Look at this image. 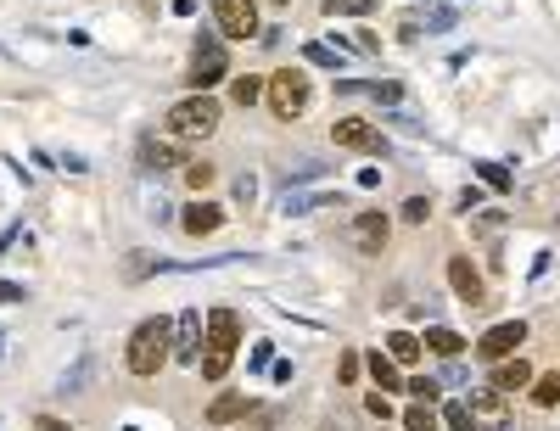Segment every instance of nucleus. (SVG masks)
<instances>
[{"label": "nucleus", "mask_w": 560, "mask_h": 431, "mask_svg": "<svg viewBox=\"0 0 560 431\" xmlns=\"http://www.w3.org/2000/svg\"><path fill=\"white\" fill-rule=\"evenodd\" d=\"M174 359V325L169 319H140L130 336V376H157L163 364Z\"/></svg>", "instance_id": "1"}, {"label": "nucleus", "mask_w": 560, "mask_h": 431, "mask_svg": "<svg viewBox=\"0 0 560 431\" xmlns=\"http://www.w3.org/2000/svg\"><path fill=\"white\" fill-rule=\"evenodd\" d=\"M219 118H224V107L207 90L202 95H185V101H174V107H169V135L174 140H207V135L219 129Z\"/></svg>", "instance_id": "2"}, {"label": "nucleus", "mask_w": 560, "mask_h": 431, "mask_svg": "<svg viewBox=\"0 0 560 431\" xmlns=\"http://www.w3.org/2000/svg\"><path fill=\"white\" fill-rule=\"evenodd\" d=\"M308 101H314V90H308V73L280 68L275 79H269V107H275V118H297V112H308Z\"/></svg>", "instance_id": "3"}, {"label": "nucleus", "mask_w": 560, "mask_h": 431, "mask_svg": "<svg viewBox=\"0 0 560 431\" xmlns=\"http://www.w3.org/2000/svg\"><path fill=\"white\" fill-rule=\"evenodd\" d=\"M213 17H219L224 39H253L258 34V6L253 0H213Z\"/></svg>", "instance_id": "4"}, {"label": "nucleus", "mask_w": 560, "mask_h": 431, "mask_svg": "<svg viewBox=\"0 0 560 431\" xmlns=\"http://www.w3.org/2000/svg\"><path fill=\"white\" fill-rule=\"evenodd\" d=\"M522 342H527V319H505V325H493V331L476 342V353H482L488 364H505Z\"/></svg>", "instance_id": "5"}, {"label": "nucleus", "mask_w": 560, "mask_h": 431, "mask_svg": "<svg viewBox=\"0 0 560 431\" xmlns=\"http://www.w3.org/2000/svg\"><path fill=\"white\" fill-rule=\"evenodd\" d=\"M219 79H224V46H219L213 34H202V39H196V62H191V85H196V95H202V90H213Z\"/></svg>", "instance_id": "6"}, {"label": "nucleus", "mask_w": 560, "mask_h": 431, "mask_svg": "<svg viewBox=\"0 0 560 431\" xmlns=\"http://www.w3.org/2000/svg\"><path fill=\"white\" fill-rule=\"evenodd\" d=\"M330 135H337V146H347V152H387V140H381V129H370L364 118H337L330 123Z\"/></svg>", "instance_id": "7"}, {"label": "nucleus", "mask_w": 560, "mask_h": 431, "mask_svg": "<svg viewBox=\"0 0 560 431\" xmlns=\"http://www.w3.org/2000/svg\"><path fill=\"white\" fill-rule=\"evenodd\" d=\"M174 359H185V364L202 359V308H185L174 319Z\"/></svg>", "instance_id": "8"}, {"label": "nucleus", "mask_w": 560, "mask_h": 431, "mask_svg": "<svg viewBox=\"0 0 560 431\" xmlns=\"http://www.w3.org/2000/svg\"><path fill=\"white\" fill-rule=\"evenodd\" d=\"M140 169H146V174H169V169H185V157H180V140H157V135H146V140H140Z\"/></svg>", "instance_id": "9"}, {"label": "nucleus", "mask_w": 560, "mask_h": 431, "mask_svg": "<svg viewBox=\"0 0 560 431\" xmlns=\"http://www.w3.org/2000/svg\"><path fill=\"white\" fill-rule=\"evenodd\" d=\"M471 415H476V431H505L510 426V409H505V393L499 386H488V393H471Z\"/></svg>", "instance_id": "10"}, {"label": "nucleus", "mask_w": 560, "mask_h": 431, "mask_svg": "<svg viewBox=\"0 0 560 431\" xmlns=\"http://www.w3.org/2000/svg\"><path fill=\"white\" fill-rule=\"evenodd\" d=\"M236 342H241V314L236 308H213L207 314V347H230L236 353Z\"/></svg>", "instance_id": "11"}, {"label": "nucleus", "mask_w": 560, "mask_h": 431, "mask_svg": "<svg viewBox=\"0 0 560 431\" xmlns=\"http://www.w3.org/2000/svg\"><path fill=\"white\" fill-rule=\"evenodd\" d=\"M448 286H454V297L460 303H482V275L471 269V258H448Z\"/></svg>", "instance_id": "12"}, {"label": "nucleus", "mask_w": 560, "mask_h": 431, "mask_svg": "<svg viewBox=\"0 0 560 431\" xmlns=\"http://www.w3.org/2000/svg\"><path fill=\"white\" fill-rule=\"evenodd\" d=\"M180 224H185V236H213L224 224V208H219V202H191Z\"/></svg>", "instance_id": "13"}, {"label": "nucleus", "mask_w": 560, "mask_h": 431, "mask_svg": "<svg viewBox=\"0 0 560 431\" xmlns=\"http://www.w3.org/2000/svg\"><path fill=\"white\" fill-rule=\"evenodd\" d=\"M354 241L364 253H381L387 246V213H354Z\"/></svg>", "instance_id": "14"}, {"label": "nucleus", "mask_w": 560, "mask_h": 431, "mask_svg": "<svg viewBox=\"0 0 560 431\" xmlns=\"http://www.w3.org/2000/svg\"><path fill=\"white\" fill-rule=\"evenodd\" d=\"M241 415H253V398H247V393H224V398L207 403V420H213V426H230Z\"/></svg>", "instance_id": "15"}, {"label": "nucleus", "mask_w": 560, "mask_h": 431, "mask_svg": "<svg viewBox=\"0 0 560 431\" xmlns=\"http://www.w3.org/2000/svg\"><path fill=\"white\" fill-rule=\"evenodd\" d=\"M330 202H337V208H342V196L337 191H286L280 196V213H314V208H330Z\"/></svg>", "instance_id": "16"}, {"label": "nucleus", "mask_w": 560, "mask_h": 431, "mask_svg": "<svg viewBox=\"0 0 560 431\" xmlns=\"http://www.w3.org/2000/svg\"><path fill=\"white\" fill-rule=\"evenodd\" d=\"M493 386H499V393H522V386H532L527 359H505L499 369H493Z\"/></svg>", "instance_id": "17"}, {"label": "nucleus", "mask_w": 560, "mask_h": 431, "mask_svg": "<svg viewBox=\"0 0 560 431\" xmlns=\"http://www.w3.org/2000/svg\"><path fill=\"white\" fill-rule=\"evenodd\" d=\"M421 347H431L438 359H460V353H465V336H460V331H448V325H431Z\"/></svg>", "instance_id": "18"}, {"label": "nucleus", "mask_w": 560, "mask_h": 431, "mask_svg": "<svg viewBox=\"0 0 560 431\" xmlns=\"http://www.w3.org/2000/svg\"><path fill=\"white\" fill-rule=\"evenodd\" d=\"M421 353H426V347H421V336H409V331H392V336H387V359L398 364V369H404V364H414Z\"/></svg>", "instance_id": "19"}, {"label": "nucleus", "mask_w": 560, "mask_h": 431, "mask_svg": "<svg viewBox=\"0 0 560 431\" xmlns=\"http://www.w3.org/2000/svg\"><path fill=\"white\" fill-rule=\"evenodd\" d=\"M337 90H364V95H376V101H387V107H392V101H398L404 95V85H398V79H376V85H359V79H342V85Z\"/></svg>", "instance_id": "20"}, {"label": "nucleus", "mask_w": 560, "mask_h": 431, "mask_svg": "<svg viewBox=\"0 0 560 431\" xmlns=\"http://www.w3.org/2000/svg\"><path fill=\"white\" fill-rule=\"evenodd\" d=\"M90 376H96V359H90V353H79V364H73V369H62L56 393H79V386H90Z\"/></svg>", "instance_id": "21"}, {"label": "nucleus", "mask_w": 560, "mask_h": 431, "mask_svg": "<svg viewBox=\"0 0 560 431\" xmlns=\"http://www.w3.org/2000/svg\"><path fill=\"white\" fill-rule=\"evenodd\" d=\"M370 376H376V386H381V393H398V386H404L398 364H392L387 353H370Z\"/></svg>", "instance_id": "22"}, {"label": "nucleus", "mask_w": 560, "mask_h": 431, "mask_svg": "<svg viewBox=\"0 0 560 431\" xmlns=\"http://www.w3.org/2000/svg\"><path fill=\"white\" fill-rule=\"evenodd\" d=\"M196 364H202V381H224L230 376V347H207Z\"/></svg>", "instance_id": "23"}, {"label": "nucleus", "mask_w": 560, "mask_h": 431, "mask_svg": "<svg viewBox=\"0 0 560 431\" xmlns=\"http://www.w3.org/2000/svg\"><path fill=\"white\" fill-rule=\"evenodd\" d=\"M163 275V269H169V263H163L157 253H130V263H123V280H146V275Z\"/></svg>", "instance_id": "24"}, {"label": "nucleus", "mask_w": 560, "mask_h": 431, "mask_svg": "<svg viewBox=\"0 0 560 431\" xmlns=\"http://www.w3.org/2000/svg\"><path fill=\"white\" fill-rule=\"evenodd\" d=\"M532 403H544V409L560 403V369H549V376H538V381H532Z\"/></svg>", "instance_id": "25"}, {"label": "nucleus", "mask_w": 560, "mask_h": 431, "mask_svg": "<svg viewBox=\"0 0 560 431\" xmlns=\"http://www.w3.org/2000/svg\"><path fill=\"white\" fill-rule=\"evenodd\" d=\"M404 431H448V426H443L438 415H431V409H426V403H414V409H409V415H404Z\"/></svg>", "instance_id": "26"}, {"label": "nucleus", "mask_w": 560, "mask_h": 431, "mask_svg": "<svg viewBox=\"0 0 560 431\" xmlns=\"http://www.w3.org/2000/svg\"><path fill=\"white\" fill-rule=\"evenodd\" d=\"M376 12V0H325V17H364Z\"/></svg>", "instance_id": "27"}, {"label": "nucleus", "mask_w": 560, "mask_h": 431, "mask_svg": "<svg viewBox=\"0 0 560 431\" xmlns=\"http://www.w3.org/2000/svg\"><path fill=\"white\" fill-rule=\"evenodd\" d=\"M443 426H448V431H476L471 403H448V409H443Z\"/></svg>", "instance_id": "28"}, {"label": "nucleus", "mask_w": 560, "mask_h": 431, "mask_svg": "<svg viewBox=\"0 0 560 431\" xmlns=\"http://www.w3.org/2000/svg\"><path fill=\"white\" fill-rule=\"evenodd\" d=\"M263 90H269V85H263V79H253V73H247V79H236V85H230V95L241 101V107H253V101H258Z\"/></svg>", "instance_id": "29"}, {"label": "nucleus", "mask_w": 560, "mask_h": 431, "mask_svg": "<svg viewBox=\"0 0 560 431\" xmlns=\"http://www.w3.org/2000/svg\"><path fill=\"white\" fill-rule=\"evenodd\" d=\"M213 162H185V185H191V191H207V185H213Z\"/></svg>", "instance_id": "30"}, {"label": "nucleus", "mask_w": 560, "mask_h": 431, "mask_svg": "<svg viewBox=\"0 0 560 431\" xmlns=\"http://www.w3.org/2000/svg\"><path fill=\"white\" fill-rule=\"evenodd\" d=\"M476 174H482L488 191H510V169H499V162H476Z\"/></svg>", "instance_id": "31"}, {"label": "nucleus", "mask_w": 560, "mask_h": 431, "mask_svg": "<svg viewBox=\"0 0 560 431\" xmlns=\"http://www.w3.org/2000/svg\"><path fill=\"white\" fill-rule=\"evenodd\" d=\"M409 393H414V403H426V409H431V403H438V393H443V386L431 381V376H421V381H409Z\"/></svg>", "instance_id": "32"}, {"label": "nucleus", "mask_w": 560, "mask_h": 431, "mask_svg": "<svg viewBox=\"0 0 560 431\" xmlns=\"http://www.w3.org/2000/svg\"><path fill=\"white\" fill-rule=\"evenodd\" d=\"M303 56H308V62H314V68H337V62H342V56H337V51H330V46H303Z\"/></svg>", "instance_id": "33"}, {"label": "nucleus", "mask_w": 560, "mask_h": 431, "mask_svg": "<svg viewBox=\"0 0 560 431\" xmlns=\"http://www.w3.org/2000/svg\"><path fill=\"white\" fill-rule=\"evenodd\" d=\"M426 213H431L426 196H409V202H404V219H409V224H426Z\"/></svg>", "instance_id": "34"}, {"label": "nucleus", "mask_w": 560, "mask_h": 431, "mask_svg": "<svg viewBox=\"0 0 560 431\" xmlns=\"http://www.w3.org/2000/svg\"><path fill=\"white\" fill-rule=\"evenodd\" d=\"M12 303H23V286H17V280H0V308H12Z\"/></svg>", "instance_id": "35"}, {"label": "nucleus", "mask_w": 560, "mask_h": 431, "mask_svg": "<svg viewBox=\"0 0 560 431\" xmlns=\"http://www.w3.org/2000/svg\"><path fill=\"white\" fill-rule=\"evenodd\" d=\"M269 359H275V342H258V347H253V359H247V364H253V369H263Z\"/></svg>", "instance_id": "36"}, {"label": "nucleus", "mask_w": 560, "mask_h": 431, "mask_svg": "<svg viewBox=\"0 0 560 431\" xmlns=\"http://www.w3.org/2000/svg\"><path fill=\"white\" fill-rule=\"evenodd\" d=\"M364 403H370V415H376V420H387V415H392V403H387V393H370Z\"/></svg>", "instance_id": "37"}, {"label": "nucleus", "mask_w": 560, "mask_h": 431, "mask_svg": "<svg viewBox=\"0 0 560 431\" xmlns=\"http://www.w3.org/2000/svg\"><path fill=\"white\" fill-rule=\"evenodd\" d=\"M236 196H241V202H253V196H258V179H253V174H241V179H236Z\"/></svg>", "instance_id": "38"}, {"label": "nucleus", "mask_w": 560, "mask_h": 431, "mask_svg": "<svg viewBox=\"0 0 560 431\" xmlns=\"http://www.w3.org/2000/svg\"><path fill=\"white\" fill-rule=\"evenodd\" d=\"M34 431H68V426H62V420H51V415H46V420H39Z\"/></svg>", "instance_id": "39"}, {"label": "nucleus", "mask_w": 560, "mask_h": 431, "mask_svg": "<svg viewBox=\"0 0 560 431\" xmlns=\"http://www.w3.org/2000/svg\"><path fill=\"white\" fill-rule=\"evenodd\" d=\"M275 6H286V0H275Z\"/></svg>", "instance_id": "40"}, {"label": "nucleus", "mask_w": 560, "mask_h": 431, "mask_svg": "<svg viewBox=\"0 0 560 431\" xmlns=\"http://www.w3.org/2000/svg\"><path fill=\"white\" fill-rule=\"evenodd\" d=\"M0 342H6V336H0Z\"/></svg>", "instance_id": "41"}]
</instances>
